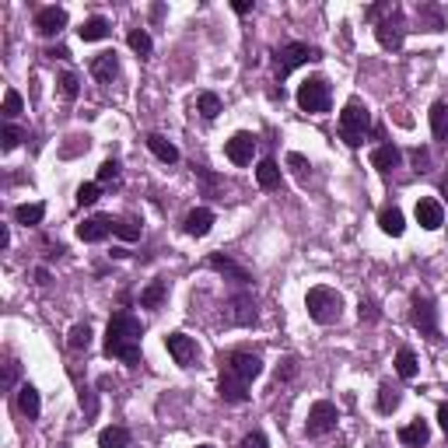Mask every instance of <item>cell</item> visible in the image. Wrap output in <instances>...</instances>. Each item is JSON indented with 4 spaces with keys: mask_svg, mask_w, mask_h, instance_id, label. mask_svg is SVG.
Segmentation results:
<instances>
[{
    "mask_svg": "<svg viewBox=\"0 0 448 448\" xmlns=\"http://www.w3.org/2000/svg\"><path fill=\"white\" fill-rule=\"evenodd\" d=\"M399 162H403V151H399L396 144H382V147L371 151V165H375L382 176H389L392 169H399Z\"/></svg>",
    "mask_w": 448,
    "mask_h": 448,
    "instance_id": "19",
    "label": "cell"
},
{
    "mask_svg": "<svg viewBox=\"0 0 448 448\" xmlns=\"http://www.w3.org/2000/svg\"><path fill=\"white\" fill-rule=\"evenodd\" d=\"M438 424H442V431L448 435V403H442V406H438Z\"/></svg>",
    "mask_w": 448,
    "mask_h": 448,
    "instance_id": "50",
    "label": "cell"
},
{
    "mask_svg": "<svg viewBox=\"0 0 448 448\" xmlns=\"http://www.w3.org/2000/svg\"><path fill=\"white\" fill-rule=\"evenodd\" d=\"M256 182H260L263 189H277V186H280V165H277L273 158H263V162L256 165Z\"/></svg>",
    "mask_w": 448,
    "mask_h": 448,
    "instance_id": "29",
    "label": "cell"
},
{
    "mask_svg": "<svg viewBox=\"0 0 448 448\" xmlns=\"http://www.w3.org/2000/svg\"><path fill=\"white\" fill-rule=\"evenodd\" d=\"M98 448H130V431L112 424V428H102L98 431Z\"/></svg>",
    "mask_w": 448,
    "mask_h": 448,
    "instance_id": "26",
    "label": "cell"
},
{
    "mask_svg": "<svg viewBox=\"0 0 448 448\" xmlns=\"http://www.w3.org/2000/svg\"><path fill=\"white\" fill-rule=\"evenodd\" d=\"M196 112H200L203 119H217V116H221V98H217L214 91H203V95L196 98Z\"/></svg>",
    "mask_w": 448,
    "mask_h": 448,
    "instance_id": "33",
    "label": "cell"
},
{
    "mask_svg": "<svg viewBox=\"0 0 448 448\" xmlns=\"http://www.w3.org/2000/svg\"><path fill=\"white\" fill-rule=\"evenodd\" d=\"M217 396L224 399V403H246L249 399V385L246 382H238L235 375H228V371H221V382H217Z\"/></svg>",
    "mask_w": 448,
    "mask_h": 448,
    "instance_id": "17",
    "label": "cell"
},
{
    "mask_svg": "<svg viewBox=\"0 0 448 448\" xmlns=\"http://www.w3.org/2000/svg\"><path fill=\"white\" fill-rule=\"evenodd\" d=\"M410 322L424 333V337H438V308L431 298H413V308H410Z\"/></svg>",
    "mask_w": 448,
    "mask_h": 448,
    "instance_id": "10",
    "label": "cell"
},
{
    "mask_svg": "<svg viewBox=\"0 0 448 448\" xmlns=\"http://www.w3.org/2000/svg\"><path fill=\"white\" fill-rule=\"evenodd\" d=\"M126 42H130V49H133L137 56H151V49H155V46H151V35H147L144 28H133V32L126 35Z\"/></svg>",
    "mask_w": 448,
    "mask_h": 448,
    "instance_id": "36",
    "label": "cell"
},
{
    "mask_svg": "<svg viewBox=\"0 0 448 448\" xmlns=\"http://www.w3.org/2000/svg\"><path fill=\"white\" fill-rule=\"evenodd\" d=\"M368 130H371V112H368V105H364L361 98H351V102L344 105V112H340V133H344V140H347L351 147H361L364 137H368Z\"/></svg>",
    "mask_w": 448,
    "mask_h": 448,
    "instance_id": "3",
    "label": "cell"
},
{
    "mask_svg": "<svg viewBox=\"0 0 448 448\" xmlns=\"http://www.w3.org/2000/svg\"><path fill=\"white\" fill-rule=\"evenodd\" d=\"M46 56H53V60H67V56H71V53H67V49H63V46H56V49H49V53H46Z\"/></svg>",
    "mask_w": 448,
    "mask_h": 448,
    "instance_id": "52",
    "label": "cell"
},
{
    "mask_svg": "<svg viewBox=\"0 0 448 448\" xmlns=\"http://www.w3.org/2000/svg\"><path fill=\"white\" fill-rule=\"evenodd\" d=\"M0 140H4V151H14V147L25 140V130H18L14 123H7V126H4V133H0Z\"/></svg>",
    "mask_w": 448,
    "mask_h": 448,
    "instance_id": "40",
    "label": "cell"
},
{
    "mask_svg": "<svg viewBox=\"0 0 448 448\" xmlns=\"http://www.w3.org/2000/svg\"><path fill=\"white\" fill-rule=\"evenodd\" d=\"M375 39L382 42V49H399L406 39V21L399 11H389L378 25H375Z\"/></svg>",
    "mask_w": 448,
    "mask_h": 448,
    "instance_id": "8",
    "label": "cell"
},
{
    "mask_svg": "<svg viewBox=\"0 0 448 448\" xmlns=\"http://www.w3.org/2000/svg\"><path fill=\"white\" fill-rule=\"evenodd\" d=\"M112 32V25L102 18V14H95V18H88L81 28H78V35H81V42H98V39H105Z\"/></svg>",
    "mask_w": 448,
    "mask_h": 448,
    "instance_id": "25",
    "label": "cell"
},
{
    "mask_svg": "<svg viewBox=\"0 0 448 448\" xmlns=\"http://www.w3.org/2000/svg\"><path fill=\"white\" fill-rule=\"evenodd\" d=\"M410 162H413V169H417V172H428V165H431L428 147H413V151H410Z\"/></svg>",
    "mask_w": 448,
    "mask_h": 448,
    "instance_id": "42",
    "label": "cell"
},
{
    "mask_svg": "<svg viewBox=\"0 0 448 448\" xmlns=\"http://www.w3.org/2000/svg\"><path fill=\"white\" fill-rule=\"evenodd\" d=\"M224 319H228L231 326H253V322H256V298H253L249 291L231 294L228 305H224Z\"/></svg>",
    "mask_w": 448,
    "mask_h": 448,
    "instance_id": "9",
    "label": "cell"
},
{
    "mask_svg": "<svg viewBox=\"0 0 448 448\" xmlns=\"http://www.w3.org/2000/svg\"><path fill=\"white\" fill-rule=\"evenodd\" d=\"M294 98H298V109H301V112L319 116V112H329L333 91H329V81H326V78H308V81H301V88H298Z\"/></svg>",
    "mask_w": 448,
    "mask_h": 448,
    "instance_id": "5",
    "label": "cell"
},
{
    "mask_svg": "<svg viewBox=\"0 0 448 448\" xmlns=\"http://www.w3.org/2000/svg\"><path fill=\"white\" fill-rule=\"evenodd\" d=\"M14 382H18V361L7 358V364H4V389H14Z\"/></svg>",
    "mask_w": 448,
    "mask_h": 448,
    "instance_id": "46",
    "label": "cell"
},
{
    "mask_svg": "<svg viewBox=\"0 0 448 448\" xmlns=\"http://www.w3.org/2000/svg\"><path fill=\"white\" fill-rule=\"evenodd\" d=\"M81 406L88 410V417H95V410H98V403H95V396H91V389H85V392H81Z\"/></svg>",
    "mask_w": 448,
    "mask_h": 448,
    "instance_id": "49",
    "label": "cell"
},
{
    "mask_svg": "<svg viewBox=\"0 0 448 448\" xmlns=\"http://www.w3.org/2000/svg\"><path fill=\"white\" fill-rule=\"evenodd\" d=\"M140 337H144L140 319L130 315V312H116L109 319V326H105V354L109 358H119L123 364H130V368H137L144 361L140 358Z\"/></svg>",
    "mask_w": 448,
    "mask_h": 448,
    "instance_id": "1",
    "label": "cell"
},
{
    "mask_svg": "<svg viewBox=\"0 0 448 448\" xmlns=\"http://www.w3.org/2000/svg\"><path fill=\"white\" fill-rule=\"evenodd\" d=\"M196 448H214V445H196Z\"/></svg>",
    "mask_w": 448,
    "mask_h": 448,
    "instance_id": "54",
    "label": "cell"
},
{
    "mask_svg": "<svg viewBox=\"0 0 448 448\" xmlns=\"http://www.w3.org/2000/svg\"><path fill=\"white\" fill-rule=\"evenodd\" d=\"M67 347H71V351H88V347H91V326H88V322H78V326L71 329Z\"/></svg>",
    "mask_w": 448,
    "mask_h": 448,
    "instance_id": "35",
    "label": "cell"
},
{
    "mask_svg": "<svg viewBox=\"0 0 448 448\" xmlns=\"http://www.w3.org/2000/svg\"><path fill=\"white\" fill-rule=\"evenodd\" d=\"M417 224L428 228V231H438V228L445 224V207H442L438 200H431V196L417 200Z\"/></svg>",
    "mask_w": 448,
    "mask_h": 448,
    "instance_id": "14",
    "label": "cell"
},
{
    "mask_svg": "<svg viewBox=\"0 0 448 448\" xmlns=\"http://www.w3.org/2000/svg\"><path fill=\"white\" fill-rule=\"evenodd\" d=\"M18 112H21V95H18L14 88H7V91H4V116H7V119H14Z\"/></svg>",
    "mask_w": 448,
    "mask_h": 448,
    "instance_id": "41",
    "label": "cell"
},
{
    "mask_svg": "<svg viewBox=\"0 0 448 448\" xmlns=\"http://www.w3.org/2000/svg\"><path fill=\"white\" fill-rule=\"evenodd\" d=\"M287 165H291L298 176H305V172H308V158H305V155H298V151H294V155H287Z\"/></svg>",
    "mask_w": 448,
    "mask_h": 448,
    "instance_id": "47",
    "label": "cell"
},
{
    "mask_svg": "<svg viewBox=\"0 0 448 448\" xmlns=\"http://www.w3.org/2000/svg\"><path fill=\"white\" fill-rule=\"evenodd\" d=\"M109 231H112V217H105V214H95L85 224H78V238L81 242H102Z\"/></svg>",
    "mask_w": 448,
    "mask_h": 448,
    "instance_id": "18",
    "label": "cell"
},
{
    "mask_svg": "<svg viewBox=\"0 0 448 448\" xmlns=\"http://www.w3.org/2000/svg\"><path fill=\"white\" fill-rule=\"evenodd\" d=\"M305 308H308L312 322L333 326V322H340V315H344V298H340V291H333V287H312V291L305 294Z\"/></svg>",
    "mask_w": 448,
    "mask_h": 448,
    "instance_id": "2",
    "label": "cell"
},
{
    "mask_svg": "<svg viewBox=\"0 0 448 448\" xmlns=\"http://www.w3.org/2000/svg\"><path fill=\"white\" fill-rule=\"evenodd\" d=\"M221 371H228V375H235L238 382L253 385V378L263 375V358L253 354V351H231V354L224 358V368H221Z\"/></svg>",
    "mask_w": 448,
    "mask_h": 448,
    "instance_id": "6",
    "label": "cell"
},
{
    "mask_svg": "<svg viewBox=\"0 0 448 448\" xmlns=\"http://www.w3.org/2000/svg\"><path fill=\"white\" fill-rule=\"evenodd\" d=\"M18 410H21L28 420H35V417H39V410H42V399H39L35 385H28V382H25V385L18 389Z\"/></svg>",
    "mask_w": 448,
    "mask_h": 448,
    "instance_id": "24",
    "label": "cell"
},
{
    "mask_svg": "<svg viewBox=\"0 0 448 448\" xmlns=\"http://www.w3.org/2000/svg\"><path fill=\"white\" fill-rule=\"evenodd\" d=\"M399 389H392V385H382L378 389V413H396V406H399Z\"/></svg>",
    "mask_w": 448,
    "mask_h": 448,
    "instance_id": "37",
    "label": "cell"
},
{
    "mask_svg": "<svg viewBox=\"0 0 448 448\" xmlns=\"http://www.w3.org/2000/svg\"><path fill=\"white\" fill-rule=\"evenodd\" d=\"M42 217H46V207L42 203H21V207H14V221L25 224V228L42 224Z\"/></svg>",
    "mask_w": 448,
    "mask_h": 448,
    "instance_id": "28",
    "label": "cell"
},
{
    "mask_svg": "<svg viewBox=\"0 0 448 448\" xmlns=\"http://www.w3.org/2000/svg\"><path fill=\"white\" fill-rule=\"evenodd\" d=\"M210 228H214V210H210V207H196V210L186 214V231H189L193 238H203Z\"/></svg>",
    "mask_w": 448,
    "mask_h": 448,
    "instance_id": "20",
    "label": "cell"
},
{
    "mask_svg": "<svg viewBox=\"0 0 448 448\" xmlns=\"http://www.w3.org/2000/svg\"><path fill=\"white\" fill-rule=\"evenodd\" d=\"M98 182H81L78 186V207H95L98 203Z\"/></svg>",
    "mask_w": 448,
    "mask_h": 448,
    "instance_id": "38",
    "label": "cell"
},
{
    "mask_svg": "<svg viewBox=\"0 0 448 448\" xmlns=\"http://www.w3.org/2000/svg\"><path fill=\"white\" fill-rule=\"evenodd\" d=\"M322 53L315 49V46H308V42H287V46H280L277 53H273V74L284 81L294 67H301V63H312V60H319Z\"/></svg>",
    "mask_w": 448,
    "mask_h": 448,
    "instance_id": "4",
    "label": "cell"
},
{
    "mask_svg": "<svg viewBox=\"0 0 448 448\" xmlns=\"http://www.w3.org/2000/svg\"><path fill=\"white\" fill-rule=\"evenodd\" d=\"M67 28V11L63 7H39V14H35V32L39 35H46V39H53V35H60Z\"/></svg>",
    "mask_w": 448,
    "mask_h": 448,
    "instance_id": "12",
    "label": "cell"
},
{
    "mask_svg": "<svg viewBox=\"0 0 448 448\" xmlns=\"http://www.w3.org/2000/svg\"><path fill=\"white\" fill-rule=\"evenodd\" d=\"M231 7H235V14H249L253 11V0H235Z\"/></svg>",
    "mask_w": 448,
    "mask_h": 448,
    "instance_id": "51",
    "label": "cell"
},
{
    "mask_svg": "<svg viewBox=\"0 0 448 448\" xmlns=\"http://www.w3.org/2000/svg\"><path fill=\"white\" fill-rule=\"evenodd\" d=\"M224 155H228V162H235V165H249L253 162V155H256V137L253 133H235L228 144H224Z\"/></svg>",
    "mask_w": 448,
    "mask_h": 448,
    "instance_id": "13",
    "label": "cell"
},
{
    "mask_svg": "<svg viewBox=\"0 0 448 448\" xmlns=\"http://www.w3.org/2000/svg\"><path fill=\"white\" fill-rule=\"evenodd\" d=\"M431 133H435V140H448V102L431 105Z\"/></svg>",
    "mask_w": 448,
    "mask_h": 448,
    "instance_id": "30",
    "label": "cell"
},
{
    "mask_svg": "<svg viewBox=\"0 0 448 448\" xmlns=\"http://www.w3.org/2000/svg\"><path fill=\"white\" fill-rule=\"evenodd\" d=\"M294 375H298V361L284 358L280 361V368H277V382H287V378H294Z\"/></svg>",
    "mask_w": 448,
    "mask_h": 448,
    "instance_id": "45",
    "label": "cell"
},
{
    "mask_svg": "<svg viewBox=\"0 0 448 448\" xmlns=\"http://www.w3.org/2000/svg\"><path fill=\"white\" fill-rule=\"evenodd\" d=\"M207 267L217 270V273H221V277H228V280H235L238 287H246V284L253 280V277H249V270L238 267V263H235L231 256H221V253H214V256L207 260Z\"/></svg>",
    "mask_w": 448,
    "mask_h": 448,
    "instance_id": "15",
    "label": "cell"
},
{
    "mask_svg": "<svg viewBox=\"0 0 448 448\" xmlns=\"http://www.w3.org/2000/svg\"><path fill=\"white\" fill-rule=\"evenodd\" d=\"M417 18H420V28H424V32H442V28H445V18H442L438 7H420Z\"/></svg>",
    "mask_w": 448,
    "mask_h": 448,
    "instance_id": "34",
    "label": "cell"
},
{
    "mask_svg": "<svg viewBox=\"0 0 448 448\" xmlns=\"http://www.w3.org/2000/svg\"><path fill=\"white\" fill-rule=\"evenodd\" d=\"M112 235H119L123 242H137L140 238V221H133V217H112Z\"/></svg>",
    "mask_w": 448,
    "mask_h": 448,
    "instance_id": "31",
    "label": "cell"
},
{
    "mask_svg": "<svg viewBox=\"0 0 448 448\" xmlns=\"http://www.w3.org/2000/svg\"><path fill=\"white\" fill-rule=\"evenodd\" d=\"M428 438H431V428H428V420H410L406 428H399V442H403L406 448L428 445Z\"/></svg>",
    "mask_w": 448,
    "mask_h": 448,
    "instance_id": "21",
    "label": "cell"
},
{
    "mask_svg": "<svg viewBox=\"0 0 448 448\" xmlns=\"http://www.w3.org/2000/svg\"><path fill=\"white\" fill-rule=\"evenodd\" d=\"M337 406L329 403V399H319V403H312V410H308V420H305V435L308 438H322V435H329L333 428H337Z\"/></svg>",
    "mask_w": 448,
    "mask_h": 448,
    "instance_id": "7",
    "label": "cell"
},
{
    "mask_svg": "<svg viewBox=\"0 0 448 448\" xmlns=\"http://www.w3.org/2000/svg\"><path fill=\"white\" fill-rule=\"evenodd\" d=\"M11 246V231L7 228H0V249H7Z\"/></svg>",
    "mask_w": 448,
    "mask_h": 448,
    "instance_id": "53",
    "label": "cell"
},
{
    "mask_svg": "<svg viewBox=\"0 0 448 448\" xmlns=\"http://www.w3.org/2000/svg\"><path fill=\"white\" fill-rule=\"evenodd\" d=\"M358 315H361V322H375V319H378V308H375L371 301H361Z\"/></svg>",
    "mask_w": 448,
    "mask_h": 448,
    "instance_id": "48",
    "label": "cell"
},
{
    "mask_svg": "<svg viewBox=\"0 0 448 448\" xmlns=\"http://www.w3.org/2000/svg\"><path fill=\"white\" fill-rule=\"evenodd\" d=\"M60 91H63V98H78V91H81L78 74H63V78H60Z\"/></svg>",
    "mask_w": 448,
    "mask_h": 448,
    "instance_id": "44",
    "label": "cell"
},
{
    "mask_svg": "<svg viewBox=\"0 0 448 448\" xmlns=\"http://www.w3.org/2000/svg\"><path fill=\"white\" fill-rule=\"evenodd\" d=\"M378 228H382L385 235H392V238H399V235L406 231V221H403V210H399V207H382V210H378Z\"/></svg>",
    "mask_w": 448,
    "mask_h": 448,
    "instance_id": "22",
    "label": "cell"
},
{
    "mask_svg": "<svg viewBox=\"0 0 448 448\" xmlns=\"http://www.w3.org/2000/svg\"><path fill=\"white\" fill-rule=\"evenodd\" d=\"M396 375L399 378H417V354L410 351V347H399V354H396Z\"/></svg>",
    "mask_w": 448,
    "mask_h": 448,
    "instance_id": "32",
    "label": "cell"
},
{
    "mask_svg": "<svg viewBox=\"0 0 448 448\" xmlns=\"http://www.w3.org/2000/svg\"><path fill=\"white\" fill-rule=\"evenodd\" d=\"M116 74H119V56H116L112 49H105V53H98V56L91 60V78H95V81L112 85Z\"/></svg>",
    "mask_w": 448,
    "mask_h": 448,
    "instance_id": "16",
    "label": "cell"
},
{
    "mask_svg": "<svg viewBox=\"0 0 448 448\" xmlns=\"http://www.w3.org/2000/svg\"><path fill=\"white\" fill-rule=\"evenodd\" d=\"M147 147H151V155H155L158 162H165V165H176V162H179V147H176L172 140H165L162 133H151V137H147Z\"/></svg>",
    "mask_w": 448,
    "mask_h": 448,
    "instance_id": "23",
    "label": "cell"
},
{
    "mask_svg": "<svg viewBox=\"0 0 448 448\" xmlns=\"http://www.w3.org/2000/svg\"><path fill=\"white\" fill-rule=\"evenodd\" d=\"M165 347H169V354L176 358L179 368H193L196 358H200L196 340H193V337H186V333H169V337H165Z\"/></svg>",
    "mask_w": 448,
    "mask_h": 448,
    "instance_id": "11",
    "label": "cell"
},
{
    "mask_svg": "<svg viewBox=\"0 0 448 448\" xmlns=\"http://www.w3.org/2000/svg\"><path fill=\"white\" fill-rule=\"evenodd\" d=\"M165 298H169V284H165V280H151V284L140 291V305H144V308H162Z\"/></svg>",
    "mask_w": 448,
    "mask_h": 448,
    "instance_id": "27",
    "label": "cell"
},
{
    "mask_svg": "<svg viewBox=\"0 0 448 448\" xmlns=\"http://www.w3.org/2000/svg\"><path fill=\"white\" fill-rule=\"evenodd\" d=\"M119 182V162H102V169H98V186H116Z\"/></svg>",
    "mask_w": 448,
    "mask_h": 448,
    "instance_id": "39",
    "label": "cell"
},
{
    "mask_svg": "<svg viewBox=\"0 0 448 448\" xmlns=\"http://www.w3.org/2000/svg\"><path fill=\"white\" fill-rule=\"evenodd\" d=\"M238 448H270V442H267L263 431H249V435L238 442Z\"/></svg>",
    "mask_w": 448,
    "mask_h": 448,
    "instance_id": "43",
    "label": "cell"
}]
</instances>
